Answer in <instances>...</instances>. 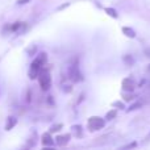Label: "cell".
<instances>
[{
    "label": "cell",
    "instance_id": "6da1fadb",
    "mask_svg": "<svg viewBox=\"0 0 150 150\" xmlns=\"http://www.w3.org/2000/svg\"><path fill=\"white\" fill-rule=\"evenodd\" d=\"M46 61H47L46 53H40V54L37 55L36 59L30 63V69H29V71H28L29 79L33 80V79H36V78H38L40 71L42 70V67H44V65L46 63Z\"/></svg>",
    "mask_w": 150,
    "mask_h": 150
},
{
    "label": "cell",
    "instance_id": "7a4b0ae2",
    "mask_svg": "<svg viewBox=\"0 0 150 150\" xmlns=\"http://www.w3.org/2000/svg\"><path fill=\"white\" fill-rule=\"evenodd\" d=\"M105 127V120L100 116H91L87 121V128L90 132H96L99 129H103Z\"/></svg>",
    "mask_w": 150,
    "mask_h": 150
},
{
    "label": "cell",
    "instance_id": "3957f363",
    "mask_svg": "<svg viewBox=\"0 0 150 150\" xmlns=\"http://www.w3.org/2000/svg\"><path fill=\"white\" fill-rule=\"evenodd\" d=\"M38 83L42 91H49L52 87V76L47 70H41L38 74Z\"/></svg>",
    "mask_w": 150,
    "mask_h": 150
},
{
    "label": "cell",
    "instance_id": "277c9868",
    "mask_svg": "<svg viewBox=\"0 0 150 150\" xmlns=\"http://www.w3.org/2000/svg\"><path fill=\"white\" fill-rule=\"evenodd\" d=\"M67 76H69V79L74 83L82 82L83 80V74L80 73V69H79V66H78V63H73V65L69 66Z\"/></svg>",
    "mask_w": 150,
    "mask_h": 150
},
{
    "label": "cell",
    "instance_id": "5b68a950",
    "mask_svg": "<svg viewBox=\"0 0 150 150\" xmlns=\"http://www.w3.org/2000/svg\"><path fill=\"white\" fill-rule=\"evenodd\" d=\"M136 86H137L136 84V80L133 79V78H130V76L124 78L122 82H121V88H122L124 92H133L134 88H136Z\"/></svg>",
    "mask_w": 150,
    "mask_h": 150
},
{
    "label": "cell",
    "instance_id": "8992f818",
    "mask_svg": "<svg viewBox=\"0 0 150 150\" xmlns=\"http://www.w3.org/2000/svg\"><path fill=\"white\" fill-rule=\"evenodd\" d=\"M70 138H71V134H59L57 136V138H55V144H57L58 146H66L69 142H70Z\"/></svg>",
    "mask_w": 150,
    "mask_h": 150
},
{
    "label": "cell",
    "instance_id": "52a82bcc",
    "mask_svg": "<svg viewBox=\"0 0 150 150\" xmlns=\"http://www.w3.org/2000/svg\"><path fill=\"white\" fill-rule=\"evenodd\" d=\"M41 142L44 146H53L54 140L52 138V134H50V133H44L41 137Z\"/></svg>",
    "mask_w": 150,
    "mask_h": 150
},
{
    "label": "cell",
    "instance_id": "ba28073f",
    "mask_svg": "<svg viewBox=\"0 0 150 150\" xmlns=\"http://www.w3.org/2000/svg\"><path fill=\"white\" fill-rule=\"evenodd\" d=\"M16 124H17V119H16L15 116H9V117L7 119V122H5L4 129H5V130H11V129H13V128L16 127Z\"/></svg>",
    "mask_w": 150,
    "mask_h": 150
},
{
    "label": "cell",
    "instance_id": "9c48e42d",
    "mask_svg": "<svg viewBox=\"0 0 150 150\" xmlns=\"http://www.w3.org/2000/svg\"><path fill=\"white\" fill-rule=\"evenodd\" d=\"M121 30H122V33H124L127 37H129V38H136V36H137V34H136V30L133 28H130V26H122Z\"/></svg>",
    "mask_w": 150,
    "mask_h": 150
},
{
    "label": "cell",
    "instance_id": "30bf717a",
    "mask_svg": "<svg viewBox=\"0 0 150 150\" xmlns=\"http://www.w3.org/2000/svg\"><path fill=\"white\" fill-rule=\"evenodd\" d=\"M109 137H111V134H104V136H100V137L95 138V141H93V145H104V144L108 142Z\"/></svg>",
    "mask_w": 150,
    "mask_h": 150
},
{
    "label": "cell",
    "instance_id": "8fae6325",
    "mask_svg": "<svg viewBox=\"0 0 150 150\" xmlns=\"http://www.w3.org/2000/svg\"><path fill=\"white\" fill-rule=\"evenodd\" d=\"M122 62L127 66H133L134 65V58H133L132 54H124L122 55Z\"/></svg>",
    "mask_w": 150,
    "mask_h": 150
},
{
    "label": "cell",
    "instance_id": "7c38bea8",
    "mask_svg": "<svg viewBox=\"0 0 150 150\" xmlns=\"http://www.w3.org/2000/svg\"><path fill=\"white\" fill-rule=\"evenodd\" d=\"M23 25H24V23H20V21H16V23L11 24V32H20Z\"/></svg>",
    "mask_w": 150,
    "mask_h": 150
},
{
    "label": "cell",
    "instance_id": "4fadbf2b",
    "mask_svg": "<svg viewBox=\"0 0 150 150\" xmlns=\"http://www.w3.org/2000/svg\"><path fill=\"white\" fill-rule=\"evenodd\" d=\"M73 132H74V134H75V137H82L83 136V133H82V127L80 125H73Z\"/></svg>",
    "mask_w": 150,
    "mask_h": 150
},
{
    "label": "cell",
    "instance_id": "5bb4252c",
    "mask_svg": "<svg viewBox=\"0 0 150 150\" xmlns=\"http://www.w3.org/2000/svg\"><path fill=\"white\" fill-rule=\"evenodd\" d=\"M122 98H124V101H133L136 96L133 92H124L122 93Z\"/></svg>",
    "mask_w": 150,
    "mask_h": 150
},
{
    "label": "cell",
    "instance_id": "9a60e30c",
    "mask_svg": "<svg viewBox=\"0 0 150 150\" xmlns=\"http://www.w3.org/2000/svg\"><path fill=\"white\" fill-rule=\"evenodd\" d=\"M142 101H136L134 104H132V105L129 107V108L127 109L128 112H132V111H136V109H138V108H141V107H142Z\"/></svg>",
    "mask_w": 150,
    "mask_h": 150
},
{
    "label": "cell",
    "instance_id": "2e32d148",
    "mask_svg": "<svg viewBox=\"0 0 150 150\" xmlns=\"http://www.w3.org/2000/svg\"><path fill=\"white\" fill-rule=\"evenodd\" d=\"M116 116H117V111L116 109H111V111L105 115V120H113V119H116Z\"/></svg>",
    "mask_w": 150,
    "mask_h": 150
},
{
    "label": "cell",
    "instance_id": "e0dca14e",
    "mask_svg": "<svg viewBox=\"0 0 150 150\" xmlns=\"http://www.w3.org/2000/svg\"><path fill=\"white\" fill-rule=\"evenodd\" d=\"M105 12H107V15L111 16V17H113V18H117V17H119V15H117L116 9H113V8H105Z\"/></svg>",
    "mask_w": 150,
    "mask_h": 150
},
{
    "label": "cell",
    "instance_id": "ac0fdd59",
    "mask_svg": "<svg viewBox=\"0 0 150 150\" xmlns=\"http://www.w3.org/2000/svg\"><path fill=\"white\" fill-rule=\"evenodd\" d=\"M63 128V124H55L50 128V133H55V132H59L61 129Z\"/></svg>",
    "mask_w": 150,
    "mask_h": 150
},
{
    "label": "cell",
    "instance_id": "d6986e66",
    "mask_svg": "<svg viewBox=\"0 0 150 150\" xmlns=\"http://www.w3.org/2000/svg\"><path fill=\"white\" fill-rule=\"evenodd\" d=\"M112 107H115L116 109H124L125 108L122 101H113V103H112Z\"/></svg>",
    "mask_w": 150,
    "mask_h": 150
},
{
    "label": "cell",
    "instance_id": "ffe728a7",
    "mask_svg": "<svg viewBox=\"0 0 150 150\" xmlns=\"http://www.w3.org/2000/svg\"><path fill=\"white\" fill-rule=\"evenodd\" d=\"M134 148H137V142H130V144H127V145H124V146H121V149H134Z\"/></svg>",
    "mask_w": 150,
    "mask_h": 150
},
{
    "label": "cell",
    "instance_id": "44dd1931",
    "mask_svg": "<svg viewBox=\"0 0 150 150\" xmlns=\"http://www.w3.org/2000/svg\"><path fill=\"white\" fill-rule=\"evenodd\" d=\"M62 91H63V92H66V93H70L71 92V91H73V87H71V86L70 84H65V86H63V87H62Z\"/></svg>",
    "mask_w": 150,
    "mask_h": 150
},
{
    "label": "cell",
    "instance_id": "7402d4cb",
    "mask_svg": "<svg viewBox=\"0 0 150 150\" xmlns=\"http://www.w3.org/2000/svg\"><path fill=\"white\" fill-rule=\"evenodd\" d=\"M32 0H17V4L18 5H24V4H28V3H30Z\"/></svg>",
    "mask_w": 150,
    "mask_h": 150
},
{
    "label": "cell",
    "instance_id": "603a6c76",
    "mask_svg": "<svg viewBox=\"0 0 150 150\" xmlns=\"http://www.w3.org/2000/svg\"><path fill=\"white\" fill-rule=\"evenodd\" d=\"M148 142H150V132L146 134V137H145V140H144V142H142V145H146Z\"/></svg>",
    "mask_w": 150,
    "mask_h": 150
},
{
    "label": "cell",
    "instance_id": "cb8c5ba5",
    "mask_svg": "<svg viewBox=\"0 0 150 150\" xmlns=\"http://www.w3.org/2000/svg\"><path fill=\"white\" fill-rule=\"evenodd\" d=\"M26 101H28V103L32 101V92L30 91H28V93H26Z\"/></svg>",
    "mask_w": 150,
    "mask_h": 150
},
{
    "label": "cell",
    "instance_id": "d4e9b609",
    "mask_svg": "<svg viewBox=\"0 0 150 150\" xmlns=\"http://www.w3.org/2000/svg\"><path fill=\"white\" fill-rule=\"evenodd\" d=\"M146 74L150 75V65H148V67H146Z\"/></svg>",
    "mask_w": 150,
    "mask_h": 150
}]
</instances>
